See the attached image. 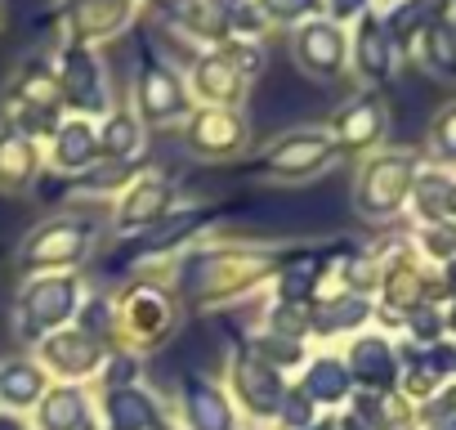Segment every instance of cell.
Segmentation results:
<instances>
[{
    "label": "cell",
    "instance_id": "cell-11",
    "mask_svg": "<svg viewBox=\"0 0 456 430\" xmlns=\"http://www.w3.org/2000/svg\"><path fill=\"white\" fill-rule=\"evenodd\" d=\"M32 350H37V363H41L50 376H59L63 385H81V381L99 376V368H103V359H108V341L81 332L77 323L50 332V336L37 341Z\"/></svg>",
    "mask_w": 456,
    "mask_h": 430
},
{
    "label": "cell",
    "instance_id": "cell-33",
    "mask_svg": "<svg viewBox=\"0 0 456 430\" xmlns=\"http://www.w3.org/2000/svg\"><path fill=\"white\" fill-rule=\"evenodd\" d=\"M247 350H251L256 359H265L269 368H278V372H291V368L309 363V350H305V341H296V336H282V332H269V327H260V332L247 341Z\"/></svg>",
    "mask_w": 456,
    "mask_h": 430
},
{
    "label": "cell",
    "instance_id": "cell-28",
    "mask_svg": "<svg viewBox=\"0 0 456 430\" xmlns=\"http://www.w3.org/2000/svg\"><path fill=\"white\" fill-rule=\"evenodd\" d=\"M314 408H336L354 394V381H349V368L340 354H309L305 372H300V385H296Z\"/></svg>",
    "mask_w": 456,
    "mask_h": 430
},
{
    "label": "cell",
    "instance_id": "cell-22",
    "mask_svg": "<svg viewBox=\"0 0 456 430\" xmlns=\"http://www.w3.org/2000/svg\"><path fill=\"white\" fill-rule=\"evenodd\" d=\"M45 166V153L32 135L0 121V193H28Z\"/></svg>",
    "mask_w": 456,
    "mask_h": 430
},
{
    "label": "cell",
    "instance_id": "cell-2",
    "mask_svg": "<svg viewBox=\"0 0 456 430\" xmlns=\"http://www.w3.org/2000/svg\"><path fill=\"white\" fill-rule=\"evenodd\" d=\"M86 278L81 274H28L14 292V332L37 345L50 332L77 323V310L86 301Z\"/></svg>",
    "mask_w": 456,
    "mask_h": 430
},
{
    "label": "cell",
    "instance_id": "cell-40",
    "mask_svg": "<svg viewBox=\"0 0 456 430\" xmlns=\"http://www.w3.org/2000/svg\"><path fill=\"white\" fill-rule=\"evenodd\" d=\"M429 139H434V153H438L443 161H456V103H447V108L434 117Z\"/></svg>",
    "mask_w": 456,
    "mask_h": 430
},
{
    "label": "cell",
    "instance_id": "cell-1",
    "mask_svg": "<svg viewBox=\"0 0 456 430\" xmlns=\"http://www.w3.org/2000/svg\"><path fill=\"white\" fill-rule=\"evenodd\" d=\"M273 247H251V243H219V247H197L183 252L170 269V301H192V305H224L251 296L273 283L278 274Z\"/></svg>",
    "mask_w": 456,
    "mask_h": 430
},
{
    "label": "cell",
    "instance_id": "cell-19",
    "mask_svg": "<svg viewBox=\"0 0 456 430\" xmlns=\"http://www.w3.org/2000/svg\"><path fill=\"white\" fill-rule=\"evenodd\" d=\"M183 421L188 430H238V408L228 399V390L201 372L183 376Z\"/></svg>",
    "mask_w": 456,
    "mask_h": 430
},
{
    "label": "cell",
    "instance_id": "cell-12",
    "mask_svg": "<svg viewBox=\"0 0 456 430\" xmlns=\"http://www.w3.org/2000/svg\"><path fill=\"white\" fill-rule=\"evenodd\" d=\"M183 86L192 95V108H242L247 95H251V81L242 77V68L224 54V45L215 50H197L188 72H183Z\"/></svg>",
    "mask_w": 456,
    "mask_h": 430
},
{
    "label": "cell",
    "instance_id": "cell-8",
    "mask_svg": "<svg viewBox=\"0 0 456 430\" xmlns=\"http://www.w3.org/2000/svg\"><path fill=\"white\" fill-rule=\"evenodd\" d=\"M411 179H416V161L407 153H376L354 184V211L362 220H389L398 215L411 197Z\"/></svg>",
    "mask_w": 456,
    "mask_h": 430
},
{
    "label": "cell",
    "instance_id": "cell-23",
    "mask_svg": "<svg viewBox=\"0 0 456 430\" xmlns=\"http://www.w3.org/2000/svg\"><path fill=\"white\" fill-rule=\"evenodd\" d=\"M385 130H389L385 103L371 99V95H358V99H349V103L340 108V117H336V126H331V139H336V148L362 153V148H376V144L385 139Z\"/></svg>",
    "mask_w": 456,
    "mask_h": 430
},
{
    "label": "cell",
    "instance_id": "cell-44",
    "mask_svg": "<svg viewBox=\"0 0 456 430\" xmlns=\"http://www.w3.org/2000/svg\"><path fill=\"white\" fill-rule=\"evenodd\" d=\"M336 430H371V426H367V421H362L358 412H349V417H345V421H340Z\"/></svg>",
    "mask_w": 456,
    "mask_h": 430
},
{
    "label": "cell",
    "instance_id": "cell-20",
    "mask_svg": "<svg viewBox=\"0 0 456 430\" xmlns=\"http://www.w3.org/2000/svg\"><path fill=\"white\" fill-rule=\"evenodd\" d=\"M380 301H385V310H394V314H411V310H420V305H429V296H434V278L416 265V256H407V252H398L394 260H385L380 265Z\"/></svg>",
    "mask_w": 456,
    "mask_h": 430
},
{
    "label": "cell",
    "instance_id": "cell-43",
    "mask_svg": "<svg viewBox=\"0 0 456 430\" xmlns=\"http://www.w3.org/2000/svg\"><path fill=\"white\" fill-rule=\"evenodd\" d=\"M0 430H32L19 412H0Z\"/></svg>",
    "mask_w": 456,
    "mask_h": 430
},
{
    "label": "cell",
    "instance_id": "cell-47",
    "mask_svg": "<svg viewBox=\"0 0 456 430\" xmlns=\"http://www.w3.org/2000/svg\"><path fill=\"white\" fill-rule=\"evenodd\" d=\"M438 430H456V412H443V421H438Z\"/></svg>",
    "mask_w": 456,
    "mask_h": 430
},
{
    "label": "cell",
    "instance_id": "cell-32",
    "mask_svg": "<svg viewBox=\"0 0 456 430\" xmlns=\"http://www.w3.org/2000/svg\"><path fill=\"white\" fill-rule=\"evenodd\" d=\"M452 188H456V179L447 175V170H416V179H411V206H416V215L425 225H434V220H447V211H452Z\"/></svg>",
    "mask_w": 456,
    "mask_h": 430
},
{
    "label": "cell",
    "instance_id": "cell-9",
    "mask_svg": "<svg viewBox=\"0 0 456 430\" xmlns=\"http://www.w3.org/2000/svg\"><path fill=\"white\" fill-rule=\"evenodd\" d=\"M251 144V117L242 108H192L183 121V148L201 161H233Z\"/></svg>",
    "mask_w": 456,
    "mask_h": 430
},
{
    "label": "cell",
    "instance_id": "cell-7",
    "mask_svg": "<svg viewBox=\"0 0 456 430\" xmlns=\"http://www.w3.org/2000/svg\"><path fill=\"white\" fill-rule=\"evenodd\" d=\"M112 301H117V336H121L126 345H134V350L161 345V341L175 332V323H179V310H175L170 292H166V287H152V283H143V278H134V283H130L126 292H117Z\"/></svg>",
    "mask_w": 456,
    "mask_h": 430
},
{
    "label": "cell",
    "instance_id": "cell-46",
    "mask_svg": "<svg viewBox=\"0 0 456 430\" xmlns=\"http://www.w3.org/2000/svg\"><path fill=\"white\" fill-rule=\"evenodd\" d=\"M443 327H452V332H456V301H452V310L443 314Z\"/></svg>",
    "mask_w": 456,
    "mask_h": 430
},
{
    "label": "cell",
    "instance_id": "cell-50",
    "mask_svg": "<svg viewBox=\"0 0 456 430\" xmlns=\"http://www.w3.org/2000/svg\"><path fill=\"white\" fill-rule=\"evenodd\" d=\"M157 430H166V426H157Z\"/></svg>",
    "mask_w": 456,
    "mask_h": 430
},
{
    "label": "cell",
    "instance_id": "cell-21",
    "mask_svg": "<svg viewBox=\"0 0 456 430\" xmlns=\"http://www.w3.org/2000/svg\"><path fill=\"white\" fill-rule=\"evenodd\" d=\"M5 103L10 108H28V112L63 117V90H59L54 63L50 59H23L14 81H10V90H5Z\"/></svg>",
    "mask_w": 456,
    "mask_h": 430
},
{
    "label": "cell",
    "instance_id": "cell-30",
    "mask_svg": "<svg viewBox=\"0 0 456 430\" xmlns=\"http://www.w3.org/2000/svg\"><path fill=\"white\" fill-rule=\"evenodd\" d=\"M157 426H161V408L152 390H143L139 381L103 394V430H157Z\"/></svg>",
    "mask_w": 456,
    "mask_h": 430
},
{
    "label": "cell",
    "instance_id": "cell-34",
    "mask_svg": "<svg viewBox=\"0 0 456 430\" xmlns=\"http://www.w3.org/2000/svg\"><path fill=\"white\" fill-rule=\"evenodd\" d=\"M420 63L434 72V77H456V23H429L420 32Z\"/></svg>",
    "mask_w": 456,
    "mask_h": 430
},
{
    "label": "cell",
    "instance_id": "cell-29",
    "mask_svg": "<svg viewBox=\"0 0 456 430\" xmlns=\"http://www.w3.org/2000/svg\"><path fill=\"white\" fill-rule=\"evenodd\" d=\"M32 412H37V430H90V421H94L90 394L81 385H63V381L50 385Z\"/></svg>",
    "mask_w": 456,
    "mask_h": 430
},
{
    "label": "cell",
    "instance_id": "cell-17",
    "mask_svg": "<svg viewBox=\"0 0 456 430\" xmlns=\"http://www.w3.org/2000/svg\"><path fill=\"white\" fill-rule=\"evenodd\" d=\"M152 14L170 28L197 41L201 50H215L228 41V14L219 0H152Z\"/></svg>",
    "mask_w": 456,
    "mask_h": 430
},
{
    "label": "cell",
    "instance_id": "cell-31",
    "mask_svg": "<svg viewBox=\"0 0 456 430\" xmlns=\"http://www.w3.org/2000/svg\"><path fill=\"white\" fill-rule=\"evenodd\" d=\"M45 390H50V372L37 359H5L0 363V408L5 412H32Z\"/></svg>",
    "mask_w": 456,
    "mask_h": 430
},
{
    "label": "cell",
    "instance_id": "cell-27",
    "mask_svg": "<svg viewBox=\"0 0 456 430\" xmlns=\"http://www.w3.org/2000/svg\"><path fill=\"white\" fill-rule=\"evenodd\" d=\"M349 59L367 81H389L394 77V37L385 32L380 14L358 19V32L349 37Z\"/></svg>",
    "mask_w": 456,
    "mask_h": 430
},
{
    "label": "cell",
    "instance_id": "cell-49",
    "mask_svg": "<svg viewBox=\"0 0 456 430\" xmlns=\"http://www.w3.org/2000/svg\"><path fill=\"white\" fill-rule=\"evenodd\" d=\"M305 430H336V421H314V426H305Z\"/></svg>",
    "mask_w": 456,
    "mask_h": 430
},
{
    "label": "cell",
    "instance_id": "cell-48",
    "mask_svg": "<svg viewBox=\"0 0 456 430\" xmlns=\"http://www.w3.org/2000/svg\"><path fill=\"white\" fill-rule=\"evenodd\" d=\"M5 23H10V0H0V32H5Z\"/></svg>",
    "mask_w": 456,
    "mask_h": 430
},
{
    "label": "cell",
    "instance_id": "cell-35",
    "mask_svg": "<svg viewBox=\"0 0 456 430\" xmlns=\"http://www.w3.org/2000/svg\"><path fill=\"white\" fill-rule=\"evenodd\" d=\"M77 327L99 341H112L117 336V301L108 292H86V301L77 310Z\"/></svg>",
    "mask_w": 456,
    "mask_h": 430
},
{
    "label": "cell",
    "instance_id": "cell-37",
    "mask_svg": "<svg viewBox=\"0 0 456 430\" xmlns=\"http://www.w3.org/2000/svg\"><path fill=\"white\" fill-rule=\"evenodd\" d=\"M416 243H420V252L425 256H434V260H456V220H434V225H420V234H416Z\"/></svg>",
    "mask_w": 456,
    "mask_h": 430
},
{
    "label": "cell",
    "instance_id": "cell-10",
    "mask_svg": "<svg viewBox=\"0 0 456 430\" xmlns=\"http://www.w3.org/2000/svg\"><path fill=\"white\" fill-rule=\"evenodd\" d=\"M287 390H291L287 376L278 368H269L265 359H256L247 345L233 354V363H228V399H233V408H242L256 421H278V408H282Z\"/></svg>",
    "mask_w": 456,
    "mask_h": 430
},
{
    "label": "cell",
    "instance_id": "cell-13",
    "mask_svg": "<svg viewBox=\"0 0 456 430\" xmlns=\"http://www.w3.org/2000/svg\"><path fill=\"white\" fill-rule=\"evenodd\" d=\"M170 211H175V179L170 175H134L112 206V229L121 238H143Z\"/></svg>",
    "mask_w": 456,
    "mask_h": 430
},
{
    "label": "cell",
    "instance_id": "cell-6",
    "mask_svg": "<svg viewBox=\"0 0 456 430\" xmlns=\"http://www.w3.org/2000/svg\"><path fill=\"white\" fill-rule=\"evenodd\" d=\"M340 157L331 130L322 126H296V130H282L269 139V148L260 153L256 170L278 179V184H309L318 179L322 170H331V161Z\"/></svg>",
    "mask_w": 456,
    "mask_h": 430
},
{
    "label": "cell",
    "instance_id": "cell-16",
    "mask_svg": "<svg viewBox=\"0 0 456 430\" xmlns=\"http://www.w3.org/2000/svg\"><path fill=\"white\" fill-rule=\"evenodd\" d=\"M45 153V166L59 170V175H86L99 166V121L90 117H77V112H63L59 126L50 130V139L41 144Z\"/></svg>",
    "mask_w": 456,
    "mask_h": 430
},
{
    "label": "cell",
    "instance_id": "cell-3",
    "mask_svg": "<svg viewBox=\"0 0 456 430\" xmlns=\"http://www.w3.org/2000/svg\"><path fill=\"white\" fill-rule=\"evenodd\" d=\"M94 238H99V225L86 220V215H72V211L50 215V220L23 234L19 269L23 278L28 274H81V265L94 252Z\"/></svg>",
    "mask_w": 456,
    "mask_h": 430
},
{
    "label": "cell",
    "instance_id": "cell-26",
    "mask_svg": "<svg viewBox=\"0 0 456 430\" xmlns=\"http://www.w3.org/2000/svg\"><path fill=\"white\" fill-rule=\"evenodd\" d=\"M376 314L371 296H358V292H322L314 305H309V332L318 336H336V332H358L367 327Z\"/></svg>",
    "mask_w": 456,
    "mask_h": 430
},
{
    "label": "cell",
    "instance_id": "cell-36",
    "mask_svg": "<svg viewBox=\"0 0 456 430\" xmlns=\"http://www.w3.org/2000/svg\"><path fill=\"white\" fill-rule=\"evenodd\" d=\"M269 28H300L309 19H322V0H256Z\"/></svg>",
    "mask_w": 456,
    "mask_h": 430
},
{
    "label": "cell",
    "instance_id": "cell-14",
    "mask_svg": "<svg viewBox=\"0 0 456 430\" xmlns=\"http://www.w3.org/2000/svg\"><path fill=\"white\" fill-rule=\"evenodd\" d=\"M291 59L314 81H340L349 68V32L331 19H309L291 37Z\"/></svg>",
    "mask_w": 456,
    "mask_h": 430
},
{
    "label": "cell",
    "instance_id": "cell-42",
    "mask_svg": "<svg viewBox=\"0 0 456 430\" xmlns=\"http://www.w3.org/2000/svg\"><path fill=\"white\" fill-rule=\"evenodd\" d=\"M362 14H371V0H322V19H331L340 28L362 19Z\"/></svg>",
    "mask_w": 456,
    "mask_h": 430
},
{
    "label": "cell",
    "instance_id": "cell-25",
    "mask_svg": "<svg viewBox=\"0 0 456 430\" xmlns=\"http://www.w3.org/2000/svg\"><path fill=\"white\" fill-rule=\"evenodd\" d=\"M148 153V126L134 108H112L99 121V161L108 166H134Z\"/></svg>",
    "mask_w": 456,
    "mask_h": 430
},
{
    "label": "cell",
    "instance_id": "cell-45",
    "mask_svg": "<svg viewBox=\"0 0 456 430\" xmlns=\"http://www.w3.org/2000/svg\"><path fill=\"white\" fill-rule=\"evenodd\" d=\"M443 283L456 292V260H447V269H443Z\"/></svg>",
    "mask_w": 456,
    "mask_h": 430
},
{
    "label": "cell",
    "instance_id": "cell-15",
    "mask_svg": "<svg viewBox=\"0 0 456 430\" xmlns=\"http://www.w3.org/2000/svg\"><path fill=\"white\" fill-rule=\"evenodd\" d=\"M139 14V0H68L63 5V41L103 45L121 37Z\"/></svg>",
    "mask_w": 456,
    "mask_h": 430
},
{
    "label": "cell",
    "instance_id": "cell-24",
    "mask_svg": "<svg viewBox=\"0 0 456 430\" xmlns=\"http://www.w3.org/2000/svg\"><path fill=\"white\" fill-rule=\"evenodd\" d=\"M206 225H210V211L206 206H179V211L166 215L157 229H148L143 238H134V260H157V256L183 252Z\"/></svg>",
    "mask_w": 456,
    "mask_h": 430
},
{
    "label": "cell",
    "instance_id": "cell-41",
    "mask_svg": "<svg viewBox=\"0 0 456 430\" xmlns=\"http://www.w3.org/2000/svg\"><path fill=\"white\" fill-rule=\"evenodd\" d=\"M407 318V332L420 341V345H434L438 336H443V314L434 310V305H420V310H411V314H403Z\"/></svg>",
    "mask_w": 456,
    "mask_h": 430
},
{
    "label": "cell",
    "instance_id": "cell-39",
    "mask_svg": "<svg viewBox=\"0 0 456 430\" xmlns=\"http://www.w3.org/2000/svg\"><path fill=\"white\" fill-rule=\"evenodd\" d=\"M318 421V408L300 394V390H287V399H282V408H278V426L282 430H305V426H314Z\"/></svg>",
    "mask_w": 456,
    "mask_h": 430
},
{
    "label": "cell",
    "instance_id": "cell-38",
    "mask_svg": "<svg viewBox=\"0 0 456 430\" xmlns=\"http://www.w3.org/2000/svg\"><path fill=\"white\" fill-rule=\"evenodd\" d=\"M139 368H143V363L134 359V350H108L99 376H103L108 390H117V385H134V381H139Z\"/></svg>",
    "mask_w": 456,
    "mask_h": 430
},
{
    "label": "cell",
    "instance_id": "cell-51",
    "mask_svg": "<svg viewBox=\"0 0 456 430\" xmlns=\"http://www.w3.org/2000/svg\"><path fill=\"white\" fill-rule=\"evenodd\" d=\"M90 430H94V426H90Z\"/></svg>",
    "mask_w": 456,
    "mask_h": 430
},
{
    "label": "cell",
    "instance_id": "cell-18",
    "mask_svg": "<svg viewBox=\"0 0 456 430\" xmlns=\"http://www.w3.org/2000/svg\"><path fill=\"white\" fill-rule=\"evenodd\" d=\"M349 368V381L371 390V394H389V385L398 381V350L389 345V336L380 332H362L349 341V350L340 354Z\"/></svg>",
    "mask_w": 456,
    "mask_h": 430
},
{
    "label": "cell",
    "instance_id": "cell-4",
    "mask_svg": "<svg viewBox=\"0 0 456 430\" xmlns=\"http://www.w3.org/2000/svg\"><path fill=\"white\" fill-rule=\"evenodd\" d=\"M50 63H54V77H59V90H63V112L103 121V117L117 108V103H112L108 63H103V54H99L94 45H72V41H63Z\"/></svg>",
    "mask_w": 456,
    "mask_h": 430
},
{
    "label": "cell",
    "instance_id": "cell-5",
    "mask_svg": "<svg viewBox=\"0 0 456 430\" xmlns=\"http://www.w3.org/2000/svg\"><path fill=\"white\" fill-rule=\"evenodd\" d=\"M134 112L139 121L152 126H170V121H188L192 112V95L183 86V72L152 45H139V77H134Z\"/></svg>",
    "mask_w": 456,
    "mask_h": 430
}]
</instances>
